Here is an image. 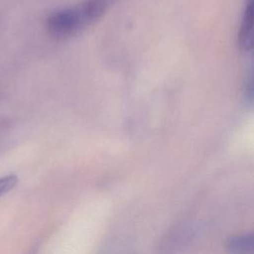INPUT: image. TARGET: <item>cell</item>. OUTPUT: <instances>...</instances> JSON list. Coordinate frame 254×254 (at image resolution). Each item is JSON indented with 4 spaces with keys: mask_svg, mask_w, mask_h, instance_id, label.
I'll return each instance as SVG.
<instances>
[{
    "mask_svg": "<svg viewBox=\"0 0 254 254\" xmlns=\"http://www.w3.org/2000/svg\"><path fill=\"white\" fill-rule=\"evenodd\" d=\"M48 32L56 38H65L86 26L83 15L78 7L65 8L52 13L46 21Z\"/></svg>",
    "mask_w": 254,
    "mask_h": 254,
    "instance_id": "6da1fadb",
    "label": "cell"
},
{
    "mask_svg": "<svg viewBox=\"0 0 254 254\" xmlns=\"http://www.w3.org/2000/svg\"><path fill=\"white\" fill-rule=\"evenodd\" d=\"M253 11L254 1L247 0L238 33V44L243 51H251L253 48Z\"/></svg>",
    "mask_w": 254,
    "mask_h": 254,
    "instance_id": "7a4b0ae2",
    "label": "cell"
},
{
    "mask_svg": "<svg viewBox=\"0 0 254 254\" xmlns=\"http://www.w3.org/2000/svg\"><path fill=\"white\" fill-rule=\"evenodd\" d=\"M114 0H84L79 6L86 25L100 19Z\"/></svg>",
    "mask_w": 254,
    "mask_h": 254,
    "instance_id": "3957f363",
    "label": "cell"
},
{
    "mask_svg": "<svg viewBox=\"0 0 254 254\" xmlns=\"http://www.w3.org/2000/svg\"><path fill=\"white\" fill-rule=\"evenodd\" d=\"M227 250L232 253H248L253 251L254 241L253 234H244L238 236H231L226 243Z\"/></svg>",
    "mask_w": 254,
    "mask_h": 254,
    "instance_id": "277c9868",
    "label": "cell"
},
{
    "mask_svg": "<svg viewBox=\"0 0 254 254\" xmlns=\"http://www.w3.org/2000/svg\"><path fill=\"white\" fill-rule=\"evenodd\" d=\"M18 183V178L15 175H8L0 178V196L7 193L15 188Z\"/></svg>",
    "mask_w": 254,
    "mask_h": 254,
    "instance_id": "5b68a950",
    "label": "cell"
}]
</instances>
